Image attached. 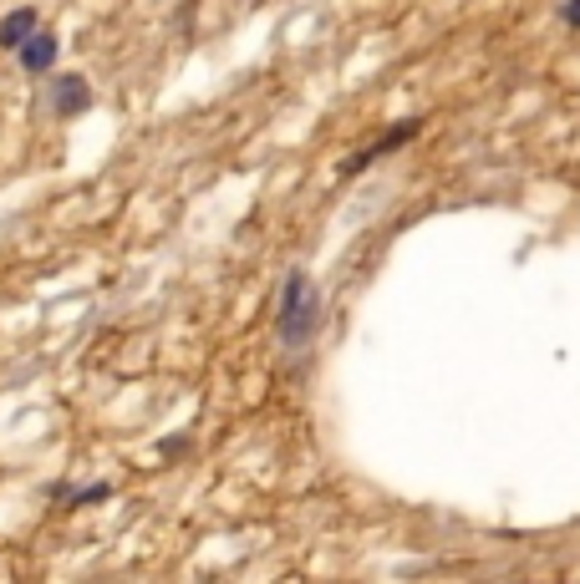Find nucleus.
<instances>
[{
    "label": "nucleus",
    "instance_id": "1",
    "mask_svg": "<svg viewBox=\"0 0 580 584\" xmlns=\"http://www.w3.org/2000/svg\"><path fill=\"white\" fill-rule=\"evenodd\" d=\"M321 325V290L306 270H291L281 290V315H275V331H281L285 346H306Z\"/></svg>",
    "mask_w": 580,
    "mask_h": 584
},
{
    "label": "nucleus",
    "instance_id": "2",
    "mask_svg": "<svg viewBox=\"0 0 580 584\" xmlns=\"http://www.w3.org/2000/svg\"><path fill=\"white\" fill-rule=\"evenodd\" d=\"M417 128H423V122H417V117H402V122H392V128H387V132H382V138H377L372 147H362V153H352V158L342 163V178L362 174V168H367V163H377V158H382V153H392V147H402V143H407V138H413Z\"/></svg>",
    "mask_w": 580,
    "mask_h": 584
},
{
    "label": "nucleus",
    "instance_id": "3",
    "mask_svg": "<svg viewBox=\"0 0 580 584\" xmlns=\"http://www.w3.org/2000/svg\"><path fill=\"white\" fill-rule=\"evenodd\" d=\"M51 107H57L61 117H76L92 107V87L82 82V76H61L57 87H51Z\"/></svg>",
    "mask_w": 580,
    "mask_h": 584
},
{
    "label": "nucleus",
    "instance_id": "4",
    "mask_svg": "<svg viewBox=\"0 0 580 584\" xmlns=\"http://www.w3.org/2000/svg\"><path fill=\"white\" fill-rule=\"evenodd\" d=\"M15 51H21V67H26V72H46V67L57 61V36H51V31H31Z\"/></svg>",
    "mask_w": 580,
    "mask_h": 584
},
{
    "label": "nucleus",
    "instance_id": "5",
    "mask_svg": "<svg viewBox=\"0 0 580 584\" xmlns=\"http://www.w3.org/2000/svg\"><path fill=\"white\" fill-rule=\"evenodd\" d=\"M36 31V11H11L0 21V46H21Z\"/></svg>",
    "mask_w": 580,
    "mask_h": 584
},
{
    "label": "nucleus",
    "instance_id": "6",
    "mask_svg": "<svg viewBox=\"0 0 580 584\" xmlns=\"http://www.w3.org/2000/svg\"><path fill=\"white\" fill-rule=\"evenodd\" d=\"M560 21H566L570 31H580V0H560Z\"/></svg>",
    "mask_w": 580,
    "mask_h": 584
}]
</instances>
